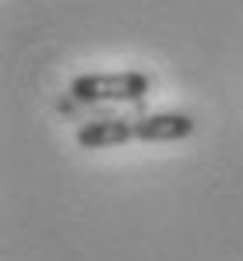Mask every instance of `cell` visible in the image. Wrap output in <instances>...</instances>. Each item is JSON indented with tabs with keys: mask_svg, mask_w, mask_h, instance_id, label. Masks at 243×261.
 I'll use <instances>...</instances> for the list:
<instances>
[{
	"mask_svg": "<svg viewBox=\"0 0 243 261\" xmlns=\"http://www.w3.org/2000/svg\"><path fill=\"white\" fill-rule=\"evenodd\" d=\"M152 92L148 74L117 71V74H78L71 82L74 102H141Z\"/></svg>",
	"mask_w": 243,
	"mask_h": 261,
	"instance_id": "1",
	"label": "cell"
},
{
	"mask_svg": "<svg viewBox=\"0 0 243 261\" xmlns=\"http://www.w3.org/2000/svg\"><path fill=\"white\" fill-rule=\"evenodd\" d=\"M194 117L187 113H148L141 120H134V138L138 141H183L194 134Z\"/></svg>",
	"mask_w": 243,
	"mask_h": 261,
	"instance_id": "2",
	"label": "cell"
},
{
	"mask_svg": "<svg viewBox=\"0 0 243 261\" xmlns=\"http://www.w3.org/2000/svg\"><path fill=\"white\" fill-rule=\"evenodd\" d=\"M78 145L81 148H117L127 145L134 138V120H123V117H99V120H88L78 127Z\"/></svg>",
	"mask_w": 243,
	"mask_h": 261,
	"instance_id": "3",
	"label": "cell"
}]
</instances>
